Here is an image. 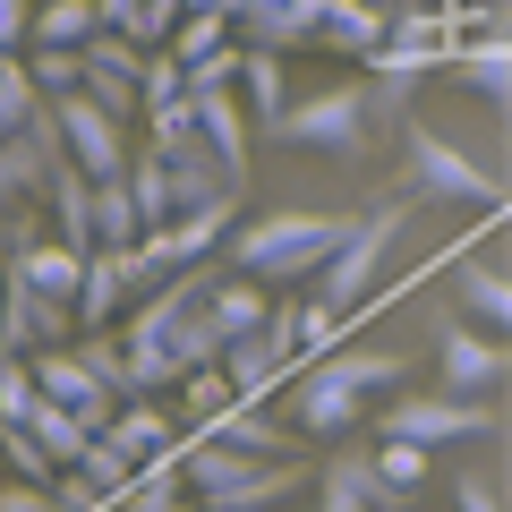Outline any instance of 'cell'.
<instances>
[{
  "label": "cell",
  "instance_id": "obj_46",
  "mask_svg": "<svg viewBox=\"0 0 512 512\" xmlns=\"http://www.w3.org/2000/svg\"><path fill=\"white\" fill-rule=\"evenodd\" d=\"M94 9H103V26H111V35H128V26H137V9H146V0H94Z\"/></svg>",
  "mask_w": 512,
  "mask_h": 512
},
{
  "label": "cell",
  "instance_id": "obj_50",
  "mask_svg": "<svg viewBox=\"0 0 512 512\" xmlns=\"http://www.w3.org/2000/svg\"><path fill=\"white\" fill-rule=\"evenodd\" d=\"M0 478H9V470H0Z\"/></svg>",
  "mask_w": 512,
  "mask_h": 512
},
{
  "label": "cell",
  "instance_id": "obj_26",
  "mask_svg": "<svg viewBox=\"0 0 512 512\" xmlns=\"http://www.w3.org/2000/svg\"><path fill=\"white\" fill-rule=\"evenodd\" d=\"M419 487H427V444L384 436V444H376V504H384V512H402Z\"/></svg>",
  "mask_w": 512,
  "mask_h": 512
},
{
  "label": "cell",
  "instance_id": "obj_31",
  "mask_svg": "<svg viewBox=\"0 0 512 512\" xmlns=\"http://www.w3.org/2000/svg\"><path fill=\"white\" fill-rule=\"evenodd\" d=\"M26 427H35V436H43V453H52L60 470H69V461L86 453L94 436H103V427H86V419H77L69 402H52V393H43V402H35V419H26Z\"/></svg>",
  "mask_w": 512,
  "mask_h": 512
},
{
  "label": "cell",
  "instance_id": "obj_13",
  "mask_svg": "<svg viewBox=\"0 0 512 512\" xmlns=\"http://www.w3.org/2000/svg\"><path fill=\"white\" fill-rule=\"evenodd\" d=\"M35 384L52 393V402H69L86 427H111V410H120V402L103 393V376L86 367V350H77V342H60V350H35Z\"/></svg>",
  "mask_w": 512,
  "mask_h": 512
},
{
  "label": "cell",
  "instance_id": "obj_15",
  "mask_svg": "<svg viewBox=\"0 0 512 512\" xmlns=\"http://www.w3.org/2000/svg\"><path fill=\"white\" fill-rule=\"evenodd\" d=\"M453 299H461L470 325H487L495 342H512V274H495L487 256L461 248V256H453Z\"/></svg>",
  "mask_w": 512,
  "mask_h": 512
},
{
  "label": "cell",
  "instance_id": "obj_18",
  "mask_svg": "<svg viewBox=\"0 0 512 512\" xmlns=\"http://www.w3.org/2000/svg\"><path fill=\"white\" fill-rule=\"evenodd\" d=\"M0 265H9V274H18L26 291H43V299H69V308H77V282H86V256H77L69 239H52V231H43L35 248L0 256Z\"/></svg>",
  "mask_w": 512,
  "mask_h": 512
},
{
  "label": "cell",
  "instance_id": "obj_6",
  "mask_svg": "<svg viewBox=\"0 0 512 512\" xmlns=\"http://www.w3.org/2000/svg\"><path fill=\"white\" fill-rule=\"evenodd\" d=\"M402 214H410V197H376L367 214H350V239L333 248L325 274L308 282L333 316H359V299L376 291V265H384V248H393V231H402Z\"/></svg>",
  "mask_w": 512,
  "mask_h": 512
},
{
  "label": "cell",
  "instance_id": "obj_49",
  "mask_svg": "<svg viewBox=\"0 0 512 512\" xmlns=\"http://www.w3.org/2000/svg\"><path fill=\"white\" fill-rule=\"evenodd\" d=\"M188 512H205V504H188Z\"/></svg>",
  "mask_w": 512,
  "mask_h": 512
},
{
  "label": "cell",
  "instance_id": "obj_48",
  "mask_svg": "<svg viewBox=\"0 0 512 512\" xmlns=\"http://www.w3.org/2000/svg\"><path fill=\"white\" fill-rule=\"evenodd\" d=\"M308 512H325V504H308Z\"/></svg>",
  "mask_w": 512,
  "mask_h": 512
},
{
  "label": "cell",
  "instance_id": "obj_45",
  "mask_svg": "<svg viewBox=\"0 0 512 512\" xmlns=\"http://www.w3.org/2000/svg\"><path fill=\"white\" fill-rule=\"evenodd\" d=\"M453 512H504L487 478H453Z\"/></svg>",
  "mask_w": 512,
  "mask_h": 512
},
{
  "label": "cell",
  "instance_id": "obj_29",
  "mask_svg": "<svg viewBox=\"0 0 512 512\" xmlns=\"http://www.w3.org/2000/svg\"><path fill=\"white\" fill-rule=\"evenodd\" d=\"M94 35H103V9H94V0H35L26 52H35V43H94Z\"/></svg>",
  "mask_w": 512,
  "mask_h": 512
},
{
  "label": "cell",
  "instance_id": "obj_20",
  "mask_svg": "<svg viewBox=\"0 0 512 512\" xmlns=\"http://www.w3.org/2000/svg\"><path fill=\"white\" fill-rule=\"evenodd\" d=\"M205 316H214L222 342H248V333H265V316H274V291H265V282H248V274H214Z\"/></svg>",
  "mask_w": 512,
  "mask_h": 512
},
{
  "label": "cell",
  "instance_id": "obj_27",
  "mask_svg": "<svg viewBox=\"0 0 512 512\" xmlns=\"http://www.w3.org/2000/svg\"><path fill=\"white\" fill-rule=\"evenodd\" d=\"M137 239H146V214L128 180H94V248H137Z\"/></svg>",
  "mask_w": 512,
  "mask_h": 512
},
{
  "label": "cell",
  "instance_id": "obj_11",
  "mask_svg": "<svg viewBox=\"0 0 512 512\" xmlns=\"http://www.w3.org/2000/svg\"><path fill=\"white\" fill-rule=\"evenodd\" d=\"M376 427L384 436H402V444H461V436H487L495 427V410H478V402H461V393H436V402H393V410H376Z\"/></svg>",
  "mask_w": 512,
  "mask_h": 512
},
{
  "label": "cell",
  "instance_id": "obj_7",
  "mask_svg": "<svg viewBox=\"0 0 512 512\" xmlns=\"http://www.w3.org/2000/svg\"><path fill=\"white\" fill-rule=\"evenodd\" d=\"M52 120H60V146H69V163L86 171V180H128V163H137V137H128L120 111H103L94 94H60Z\"/></svg>",
  "mask_w": 512,
  "mask_h": 512
},
{
  "label": "cell",
  "instance_id": "obj_10",
  "mask_svg": "<svg viewBox=\"0 0 512 512\" xmlns=\"http://www.w3.org/2000/svg\"><path fill=\"white\" fill-rule=\"evenodd\" d=\"M146 291H154V274H146V256H137V248H94L86 256V282H77V333H103L128 299H146Z\"/></svg>",
  "mask_w": 512,
  "mask_h": 512
},
{
  "label": "cell",
  "instance_id": "obj_41",
  "mask_svg": "<svg viewBox=\"0 0 512 512\" xmlns=\"http://www.w3.org/2000/svg\"><path fill=\"white\" fill-rule=\"evenodd\" d=\"M265 342L282 350V367L299 359V299H274V316H265Z\"/></svg>",
  "mask_w": 512,
  "mask_h": 512
},
{
  "label": "cell",
  "instance_id": "obj_43",
  "mask_svg": "<svg viewBox=\"0 0 512 512\" xmlns=\"http://www.w3.org/2000/svg\"><path fill=\"white\" fill-rule=\"evenodd\" d=\"M35 35V0H0V52H26Z\"/></svg>",
  "mask_w": 512,
  "mask_h": 512
},
{
  "label": "cell",
  "instance_id": "obj_4",
  "mask_svg": "<svg viewBox=\"0 0 512 512\" xmlns=\"http://www.w3.org/2000/svg\"><path fill=\"white\" fill-rule=\"evenodd\" d=\"M188 487H197L205 512H274L282 495L299 487L291 461H256V453H231L214 436H188Z\"/></svg>",
  "mask_w": 512,
  "mask_h": 512
},
{
  "label": "cell",
  "instance_id": "obj_35",
  "mask_svg": "<svg viewBox=\"0 0 512 512\" xmlns=\"http://www.w3.org/2000/svg\"><path fill=\"white\" fill-rule=\"evenodd\" d=\"M231 43H239V26H231V18H214V9H188L180 35H171V60L188 69V60H214V52H231Z\"/></svg>",
  "mask_w": 512,
  "mask_h": 512
},
{
  "label": "cell",
  "instance_id": "obj_21",
  "mask_svg": "<svg viewBox=\"0 0 512 512\" xmlns=\"http://www.w3.org/2000/svg\"><path fill=\"white\" fill-rule=\"evenodd\" d=\"M197 504V487H188V453H154L137 461V478H128L120 512H188Z\"/></svg>",
  "mask_w": 512,
  "mask_h": 512
},
{
  "label": "cell",
  "instance_id": "obj_42",
  "mask_svg": "<svg viewBox=\"0 0 512 512\" xmlns=\"http://www.w3.org/2000/svg\"><path fill=\"white\" fill-rule=\"evenodd\" d=\"M0 512H60L52 487H26V478H0Z\"/></svg>",
  "mask_w": 512,
  "mask_h": 512
},
{
  "label": "cell",
  "instance_id": "obj_36",
  "mask_svg": "<svg viewBox=\"0 0 512 512\" xmlns=\"http://www.w3.org/2000/svg\"><path fill=\"white\" fill-rule=\"evenodd\" d=\"M0 470H9V478H26V487H52V478H60V461L43 453V436H35V427H0Z\"/></svg>",
  "mask_w": 512,
  "mask_h": 512
},
{
  "label": "cell",
  "instance_id": "obj_22",
  "mask_svg": "<svg viewBox=\"0 0 512 512\" xmlns=\"http://www.w3.org/2000/svg\"><path fill=\"white\" fill-rule=\"evenodd\" d=\"M205 436H214V444H231V453H256V461H291V427H274L265 410L248 402V393H239V402L222 410V419L205 427Z\"/></svg>",
  "mask_w": 512,
  "mask_h": 512
},
{
  "label": "cell",
  "instance_id": "obj_32",
  "mask_svg": "<svg viewBox=\"0 0 512 512\" xmlns=\"http://www.w3.org/2000/svg\"><path fill=\"white\" fill-rule=\"evenodd\" d=\"M77 350H86V367H94V376H103V393H111V402H146V393H137V367H128V342H120V333H77Z\"/></svg>",
  "mask_w": 512,
  "mask_h": 512
},
{
  "label": "cell",
  "instance_id": "obj_19",
  "mask_svg": "<svg viewBox=\"0 0 512 512\" xmlns=\"http://www.w3.org/2000/svg\"><path fill=\"white\" fill-rule=\"evenodd\" d=\"M43 214H52V239H69L77 256H94V180L60 154L52 163V188H43Z\"/></svg>",
  "mask_w": 512,
  "mask_h": 512
},
{
  "label": "cell",
  "instance_id": "obj_25",
  "mask_svg": "<svg viewBox=\"0 0 512 512\" xmlns=\"http://www.w3.org/2000/svg\"><path fill=\"white\" fill-rule=\"evenodd\" d=\"M316 504L325 512H376V453H342L316 470Z\"/></svg>",
  "mask_w": 512,
  "mask_h": 512
},
{
  "label": "cell",
  "instance_id": "obj_16",
  "mask_svg": "<svg viewBox=\"0 0 512 512\" xmlns=\"http://www.w3.org/2000/svg\"><path fill=\"white\" fill-rule=\"evenodd\" d=\"M197 103V137H205V154H214L222 171H231L239 188H248V103H239V86H222V94H188Z\"/></svg>",
  "mask_w": 512,
  "mask_h": 512
},
{
  "label": "cell",
  "instance_id": "obj_37",
  "mask_svg": "<svg viewBox=\"0 0 512 512\" xmlns=\"http://www.w3.org/2000/svg\"><path fill=\"white\" fill-rule=\"evenodd\" d=\"M43 402V384H35V359H18V350H0V427H26Z\"/></svg>",
  "mask_w": 512,
  "mask_h": 512
},
{
  "label": "cell",
  "instance_id": "obj_14",
  "mask_svg": "<svg viewBox=\"0 0 512 512\" xmlns=\"http://www.w3.org/2000/svg\"><path fill=\"white\" fill-rule=\"evenodd\" d=\"M384 35H393V0H325V26H316L308 52H342V60H376Z\"/></svg>",
  "mask_w": 512,
  "mask_h": 512
},
{
  "label": "cell",
  "instance_id": "obj_5",
  "mask_svg": "<svg viewBox=\"0 0 512 512\" xmlns=\"http://www.w3.org/2000/svg\"><path fill=\"white\" fill-rule=\"evenodd\" d=\"M402 180H410V197H427V205H478V214H504L512 205L504 188H495L453 137H436L427 120H402Z\"/></svg>",
  "mask_w": 512,
  "mask_h": 512
},
{
  "label": "cell",
  "instance_id": "obj_33",
  "mask_svg": "<svg viewBox=\"0 0 512 512\" xmlns=\"http://www.w3.org/2000/svg\"><path fill=\"white\" fill-rule=\"evenodd\" d=\"M222 376H231V393H265V384L282 376V350L265 342V333H248V342H222Z\"/></svg>",
  "mask_w": 512,
  "mask_h": 512
},
{
  "label": "cell",
  "instance_id": "obj_28",
  "mask_svg": "<svg viewBox=\"0 0 512 512\" xmlns=\"http://www.w3.org/2000/svg\"><path fill=\"white\" fill-rule=\"evenodd\" d=\"M26 77H35L43 103H60V94H86V43H35V52H26Z\"/></svg>",
  "mask_w": 512,
  "mask_h": 512
},
{
  "label": "cell",
  "instance_id": "obj_24",
  "mask_svg": "<svg viewBox=\"0 0 512 512\" xmlns=\"http://www.w3.org/2000/svg\"><path fill=\"white\" fill-rule=\"evenodd\" d=\"M444 69H453L470 94H487L495 111L512 103V43H461V52H444Z\"/></svg>",
  "mask_w": 512,
  "mask_h": 512
},
{
  "label": "cell",
  "instance_id": "obj_17",
  "mask_svg": "<svg viewBox=\"0 0 512 512\" xmlns=\"http://www.w3.org/2000/svg\"><path fill=\"white\" fill-rule=\"evenodd\" d=\"M111 444H120L128 461H154V453H188V436H180V410H163L146 393V402H120L111 410V427H103Z\"/></svg>",
  "mask_w": 512,
  "mask_h": 512
},
{
  "label": "cell",
  "instance_id": "obj_30",
  "mask_svg": "<svg viewBox=\"0 0 512 512\" xmlns=\"http://www.w3.org/2000/svg\"><path fill=\"white\" fill-rule=\"evenodd\" d=\"M231 402H239V393H231V376H222V359H214V367H188V376H180V419H188V436H205V427H214Z\"/></svg>",
  "mask_w": 512,
  "mask_h": 512
},
{
  "label": "cell",
  "instance_id": "obj_23",
  "mask_svg": "<svg viewBox=\"0 0 512 512\" xmlns=\"http://www.w3.org/2000/svg\"><path fill=\"white\" fill-rule=\"evenodd\" d=\"M282 60H291V52H256V43H239V103H248V120H265V128H274L282 103H291Z\"/></svg>",
  "mask_w": 512,
  "mask_h": 512
},
{
  "label": "cell",
  "instance_id": "obj_44",
  "mask_svg": "<svg viewBox=\"0 0 512 512\" xmlns=\"http://www.w3.org/2000/svg\"><path fill=\"white\" fill-rule=\"evenodd\" d=\"M384 43H436V18L427 9H393V35Z\"/></svg>",
  "mask_w": 512,
  "mask_h": 512
},
{
  "label": "cell",
  "instance_id": "obj_34",
  "mask_svg": "<svg viewBox=\"0 0 512 512\" xmlns=\"http://www.w3.org/2000/svg\"><path fill=\"white\" fill-rule=\"evenodd\" d=\"M69 470H77V478H86V487H94V495H103V504H120V495H128V478H137V461H128V453H120V444H111V436H94V444H86V453H77V461H69Z\"/></svg>",
  "mask_w": 512,
  "mask_h": 512
},
{
  "label": "cell",
  "instance_id": "obj_38",
  "mask_svg": "<svg viewBox=\"0 0 512 512\" xmlns=\"http://www.w3.org/2000/svg\"><path fill=\"white\" fill-rule=\"evenodd\" d=\"M146 146L163 154V163H171V154H188V146H205V137H197V103H188V94H180V103H163V111H146Z\"/></svg>",
  "mask_w": 512,
  "mask_h": 512
},
{
  "label": "cell",
  "instance_id": "obj_2",
  "mask_svg": "<svg viewBox=\"0 0 512 512\" xmlns=\"http://www.w3.org/2000/svg\"><path fill=\"white\" fill-rule=\"evenodd\" d=\"M393 384H402V359L393 350H333V359H316L291 384V427L299 436H350L359 427V402L367 393H393Z\"/></svg>",
  "mask_w": 512,
  "mask_h": 512
},
{
  "label": "cell",
  "instance_id": "obj_1",
  "mask_svg": "<svg viewBox=\"0 0 512 512\" xmlns=\"http://www.w3.org/2000/svg\"><path fill=\"white\" fill-rule=\"evenodd\" d=\"M342 239H350L342 214H256L231 231V274L265 282V291H282V282L299 291V282H316L333 265Z\"/></svg>",
  "mask_w": 512,
  "mask_h": 512
},
{
  "label": "cell",
  "instance_id": "obj_40",
  "mask_svg": "<svg viewBox=\"0 0 512 512\" xmlns=\"http://www.w3.org/2000/svg\"><path fill=\"white\" fill-rule=\"evenodd\" d=\"M137 94H146V111L180 103V94H188V69H180L171 52H146V86H137Z\"/></svg>",
  "mask_w": 512,
  "mask_h": 512
},
{
  "label": "cell",
  "instance_id": "obj_47",
  "mask_svg": "<svg viewBox=\"0 0 512 512\" xmlns=\"http://www.w3.org/2000/svg\"><path fill=\"white\" fill-rule=\"evenodd\" d=\"M0 256H9V214H0Z\"/></svg>",
  "mask_w": 512,
  "mask_h": 512
},
{
  "label": "cell",
  "instance_id": "obj_9",
  "mask_svg": "<svg viewBox=\"0 0 512 512\" xmlns=\"http://www.w3.org/2000/svg\"><path fill=\"white\" fill-rule=\"evenodd\" d=\"M60 342H77V308H69V299L26 291V282L0 265V350L35 359V350H60Z\"/></svg>",
  "mask_w": 512,
  "mask_h": 512
},
{
  "label": "cell",
  "instance_id": "obj_3",
  "mask_svg": "<svg viewBox=\"0 0 512 512\" xmlns=\"http://www.w3.org/2000/svg\"><path fill=\"white\" fill-rule=\"evenodd\" d=\"M367 128H376V86L367 77H342L325 94L282 103L274 137L282 146H308V154H333V163H367Z\"/></svg>",
  "mask_w": 512,
  "mask_h": 512
},
{
  "label": "cell",
  "instance_id": "obj_39",
  "mask_svg": "<svg viewBox=\"0 0 512 512\" xmlns=\"http://www.w3.org/2000/svg\"><path fill=\"white\" fill-rule=\"evenodd\" d=\"M171 359H180V376H188V367H214V359H222V333H214V316H205V308L180 316V333H171Z\"/></svg>",
  "mask_w": 512,
  "mask_h": 512
},
{
  "label": "cell",
  "instance_id": "obj_8",
  "mask_svg": "<svg viewBox=\"0 0 512 512\" xmlns=\"http://www.w3.org/2000/svg\"><path fill=\"white\" fill-rule=\"evenodd\" d=\"M436 376H444V393H461V402H487V393H504V376H512V350L495 342L487 325L453 316V325L436 333Z\"/></svg>",
  "mask_w": 512,
  "mask_h": 512
},
{
  "label": "cell",
  "instance_id": "obj_12",
  "mask_svg": "<svg viewBox=\"0 0 512 512\" xmlns=\"http://www.w3.org/2000/svg\"><path fill=\"white\" fill-rule=\"evenodd\" d=\"M137 86H146V52L103 26V35L86 43V94L103 111H120V120H146V94H137Z\"/></svg>",
  "mask_w": 512,
  "mask_h": 512
}]
</instances>
